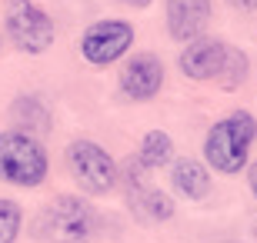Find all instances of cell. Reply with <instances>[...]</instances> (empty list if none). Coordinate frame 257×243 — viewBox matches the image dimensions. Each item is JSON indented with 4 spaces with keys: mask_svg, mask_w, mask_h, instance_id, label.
I'll list each match as a JSON object with an SVG mask.
<instances>
[{
    "mask_svg": "<svg viewBox=\"0 0 257 243\" xmlns=\"http://www.w3.org/2000/svg\"><path fill=\"white\" fill-rule=\"evenodd\" d=\"M257 137V120L247 110H234L224 120H217L204 137V160L217 173H240L247 167L250 143Z\"/></svg>",
    "mask_w": 257,
    "mask_h": 243,
    "instance_id": "6da1fadb",
    "label": "cell"
},
{
    "mask_svg": "<svg viewBox=\"0 0 257 243\" xmlns=\"http://www.w3.org/2000/svg\"><path fill=\"white\" fill-rule=\"evenodd\" d=\"M34 233L47 243H90L97 233V210L84 196L60 193L37 213Z\"/></svg>",
    "mask_w": 257,
    "mask_h": 243,
    "instance_id": "7a4b0ae2",
    "label": "cell"
},
{
    "mask_svg": "<svg viewBox=\"0 0 257 243\" xmlns=\"http://www.w3.org/2000/svg\"><path fill=\"white\" fill-rule=\"evenodd\" d=\"M47 150L44 143L20 130L0 133V180L14 187H40L47 177Z\"/></svg>",
    "mask_w": 257,
    "mask_h": 243,
    "instance_id": "3957f363",
    "label": "cell"
},
{
    "mask_svg": "<svg viewBox=\"0 0 257 243\" xmlns=\"http://www.w3.org/2000/svg\"><path fill=\"white\" fill-rule=\"evenodd\" d=\"M67 167L80 183V190L90 196H104L117 187V163L100 143L74 140L67 147Z\"/></svg>",
    "mask_w": 257,
    "mask_h": 243,
    "instance_id": "277c9868",
    "label": "cell"
},
{
    "mask_svg": "<svg viewBox=\"0 0 257 243\" xmlns=\"http://www.w3.org/2000/svg\"><path fill=\"white\" fill-rule=\"evenodd\" d=\"M4 27H7V37L24 54H44V50H50V44L57 37L50 14L44 7H37L34 0H7Z\"/></svg>",
    "mask_w": 257,
    "mask_h": 243,
    "instance_id": "5b68a950",
    "label": "cell"
},
{
    "mask_svg": "<svg viewBox=\"0 0 257 243\" xmlns=\"http://www.w3.org/2000/svg\"><path fill=\"white\" fill-rule=\"evenodd\" d=\"M134 44V24L127 20H97L84 30L80 37V54L87 64L94 67H107L120 60Z\"/></svg>",
    "mask_w": 257,
    "mask_h": 243,
    "instance_id": "8992f818",
    "label": "cell"
},
{
    "mask_svg": "<svg viewBox=\"0 0 257 243\" xmlns=\"http://www.w3.org/2000/svg\"><path fill=\"white\" fill-rule=\"evenodd\" d=\"M224 60H227V44H224V40L197 37L181 50L177 67H181V74L191 77V80H217L220 70H224Z\"/></svg>",
    "mask_w": 257,
    "mask_h": 243,
    "instance_id": "52a82bcc",
    "label": "cell"
},
{
    "mask_svg": "<svg viewBox=\"0 0 257 243\" xmlns=\"http://www.w3.org/2000/svg\"><path fill=\"white\" fill-rule=\"evenodd\" d=\"M164 87V64L154 54H134L120 67V90L131 100H154Z\"/></svg>",
    "mask_w": 257,
    "mask_h": 243,
    "instance_id": "ba28073f",
    "label": "cell"
},
{
    "mask_svg": "<svg viewBox=\"0 0 257 243\" xmlns=\"http://www.w3.org/2000/svg\"><path fill=\"white\" fill-rule=\"evenodd\" d=\"M210 24V0H167V30L174 40L191 44Z\"/></svg>",
    "mask_w": 257,
    "mask_h": 243,
    "instance_id": "9c48e42d",
    "label": "cell"
},
{
    "mask_svg": "<svg viewBox=\"0 0 257 243\" xmlns=\"http://www.w3.org/2000/svg\"><path fill=\"white\" fill-rule=\"evenodd\" d=\"M127 203H131V213L141 216L144 223H161V220L174 216V200L161 187H151V183L131 187L127 190Z\"/></svg>",
    "mask_w": 257,
    "mask_h": 243,
    "instance_id": "30bf717a",
    "label": "cell"
},
{
    "mask_svg": "<svg viewBox=\"0 0 257 243\" xmlns=\"http://www.w3.org/2000/svg\"><path fill=\"white\" fill-rule=\"evenodd\" d=\"M171 183H174V190L181 196H187V200H204V196L210 193V173H207V167L194 157L174 160Z\"/></svg>",
    "mask_w": 257,
    "mask_h": 243,
    "instance_id": "8fae6325",
    "label": "cell"
},
{
    "mask_svg": "<svg viewBox=\"0 0 257 243\" xmlns=\"http://www.w3.org/2000/svg\"><path fill=\"white\" fill-rule=\"evenodd\" d=\"M10 120L17 123L20 133H27L34 140L50 133V110L40 97H17L14 107H10Z\"/></svg>",
    "mask_w": 257,
    "mask_h": 243,
    "instance_id": "7c38bea8",
    "label": "cell"
},
{
    "mask_svg": "<svg viewBox=\"0 0 257 243\" xmlns=\"http://www.w3.org/2000/svg\"><path fill=\"white\" fill-rule=\"evenodd\" d=\"M137 160H141L144 170H161L174 160V140L171 133L164 130H151L141 140V150H137Z\"/></svg>",
    "mask_w": 257,
    "mask_h": 243,
    "instance_id": "4fadbf2b",
    "label": "cell"
},
{
    "mask_svg": "<svg viewBox=\"0 0 257 243\" xmlns=\"http://www.w3.org/2000/svg\"><path fill=\"white\" fill-rule=\"evenodd\" d=\"M247 70H250L247 54L237 50V47H227V60H224V70H220L217 84L227 87V90H234V87H240L244 80H247Z\"/></svg>",
    "mask_w": 257,
    "mask_h": 243,
    "instance_id": "5bb4252c",
    "label": "cell"
},
{
    "mask_svg": "<svg viewBox=\"0 0 257 243\" xmlns=\"http://www.w3.org/2000/svg\"><path fill=\"white\" fill-rule=\"evenodd\" d=\"M24 210L17 200H0V243H14L20 236Z\"/></svg>",
    "mask_w": 257,
    "mask_h": 243,
    "instance_id": "9a60e30c",
    "label": "cell"
},
{
    "mask_svg": "<svg viewBox=\"0 0 257 243\" xmlns=\"http://www.w3.org/2000/svg\"><path fill=\"white\" fill-rule=\"evenodd\" d=\"M234 10H257V0H227Z\"/></svg>",
    "mask_w": 257,
    "mask_h": 243,
    "instance_id": "2e32d148",
    "label": "cell"
},
{
    "mask_svg": "<svg viewBox=\"0 0 257 243\" xmlns=\"http://www.w3.org/2000/svg\"><path fill=\"white\" fill-rule=\"evenodd\" d=\"M247 183H250V193L257 196V163H250V170H247Z\"/></svg>",
    "mask_w": 257,
    "mask_h": 243,
    "instance_id": "e0dca14e",
    "label": "cell"
},
{
    "mask_svg": "<svg viewBox=\"0 0 257 243\" xmlns=\"http://www.w3.org/2000/svg\"><path fill=\"white\" fill-rule=\"evenodd\" d=\"M120 4H127V7H134V10H144V7H151L154 0H120Z\"/></svg>",
    "mask_w": 257,
    "mask_h": 243,
    "instance_id": "ac0fdd59",
    "label": "cell"
}]
</instances>
